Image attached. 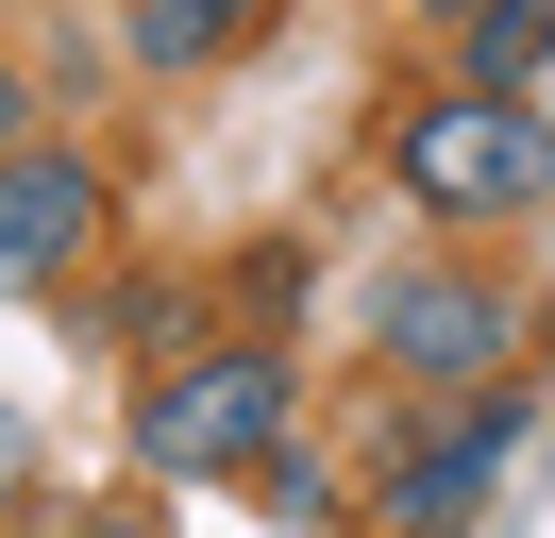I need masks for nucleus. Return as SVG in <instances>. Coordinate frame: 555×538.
<instances>
[{
	"label": "nucleus",
	"mask_w": 555,
	"mask_h": 538,
	"mask_svg": "<svg viewBox=\"0 0 555 538\" xmlns=\"http://www.w3.org/2000/svg\"><path fill=\"white\" fill-rule=\"evenodd\" d=\"M286 404H304V387H286V336H219V354L152 370L118 437H135L152 488H253V471L286 454Z\"/></svg>",
	"instance_id": "1"
},
{
	"label": "nucleus",
	"mask_w": 555,
	"mask_h": 538,
	"mask_svg": "<svg viewBox=\"0 0 555 538\" xmlns=\"http://www.w3.org/2000/svg\"><path fill=\"white\" fill-rule=\"evenodd\" d=\"M387 185L421 202V219H539L555 202V118L539 101H505V85H438V101H404L387 118Z\"/></svg>",
	"instance_id": "2"
},
{
	"label": "nucleus",
	"mask_w": 555,
	"mask_h": 538,
	"mask_svg": "<svg viewBox=\"0 0 555 538\" xmlns=\"http://www.w3.org/2000/svg\"><path fill=\"white\" fill-rule=\"evenodd\" d=\"M371 370H404L421 404L505 387V370H521V286H505V269H387V286H371Z\"/></svg>",
	"instance_id": "3"
},
{
	"label": "nucleus",
	"mask_w": 555,
	"mask_h": 538,
	"mask_svg": "<svg viewBox=\"0 0 555 538\" xmlns=\"http://www.w3.org/2000/svg\"><path fill=\"white\" fill-rule=\"evenodd\" d=\"M118 235V185L68 152V134H17L0 152V303H68Z\"/></svg>",
	"instance_id": "4"
},
{
	"label": "nucleus",
	"mask_w": 555,
	"mask_h": 538,
	"mask_svg": "<svg viewBox=\"0 0 555 538\" xmlns=\"http://www.w3.org/2000/svg\"><path fill=\"white\" fill-rule=\"evenodd\" d=\"M505 454H521V387H454L438 437H404V454L371 471V522H353V538H454Z\"/></svg>",
	"instance_id": "5"
},
{
	"label": "nucleus",
	"mask_w": 555,
	"mask_h": 538,
	"mask_svg": "<svg viewBox=\"0 0 555 538\" xmlns=\"http://www.w3.org/2000/svg\"><path fill=\"white\" fill-rule=\"evenodd\" d=\"M270 17H286V0H118V67H152V85H203V67H236Z\"/></svg>",
	"instance_id": "6"
},
{
	"label": "nucleus",
	"mask_w": 555,
	"mask_h": 538,
	"mask_svg": "<svg viewBox=\"0 0 555 538\" xmlns=\"http://www.w3.org/2000/svg\"><path fill=\"white\" fill-rule=\"evenodd\" d=\"M454 85L539 101V85H555V0H472V17H454Z\"/></svg>",
	"instance_id": "7"
},
{
	"label": "nucleus",
	"mask_w": 555,
	"mask_h": 538,
	"mask_svg": "<svg viewBox=\"0 0 555 538\" xmlns=\"http://www.w3.org/2000/svg\"><path fill=\"white\" fill-rule=\"evenodd\" d=\"M17 488H35V404H0V538H17Z\"/></svg>",
	"instance_id": "8"
},
{
	"label": "nucleus",
	"mask_w": 555,
	"mask_h": 538,
	"mask_svg": "<svg viewBox=\"0 0 555 538\" xmlns=\"http://www.w3.org/2000/svg\"><path fill=\"white\" fill-rule=\"evenodd\" d=\"M17 134H51V118H35V85H17V51H0V152H17Z\"/></svg>",
	"instance_id": "9"
},
{
	"label": "nucleus",
	"mask_w": 555,
	"mask_h": 538,
	"mask_svg": "<svg viewBox=\"0 0 555 538\" xmlns=\"http://www.w3.org/2000/svg\"><path fill=\"white\" fill-rule=\"evenodd\" d=\"M404 17H472V0H404Z\"/></svg>",
	"instance_id": "10"
}]
</instances>
